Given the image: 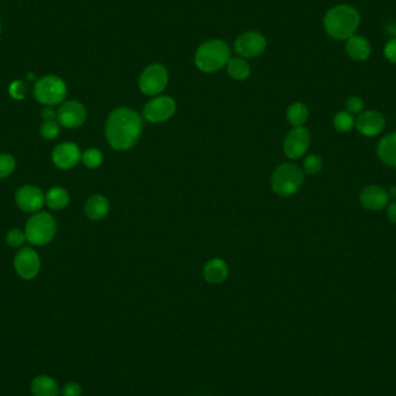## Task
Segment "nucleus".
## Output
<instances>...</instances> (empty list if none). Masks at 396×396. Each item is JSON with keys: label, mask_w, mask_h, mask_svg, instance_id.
I'll use <instances>...</instances> for the list:
<instances>
[{"label": "nucleus", "mask_w": 396, "mask_h": 396, "mask_svg": "<svg viewBox=\"0 0 396 396\" xmlns=\"http://www.w3.org/2000/svg\"><path fill=\"white\" fill-rule=\"evenodd\" d=\"M143 131L140 115L130 108L115 109L107 120L106 137L110 146L118 151L131 148Z\"/></svg>", "instance_id": "nucleus-1"}, {"label": "nucleus", "mask_w": 396, "mask_h": 396, "mask_svg": "<svg viewBox=\"0 0 396 396\" xmlns=\"http://www.w3.org/2000/svg\"><path fill=\"white\" fill-rule=\"evenodd\" d=\"M360 26V14L351 5H338L330 8L323 18V27L328 36L346 41L356 34Z\"/></svg>", "instance_id": "nucleus-2"}, {"label": "nucleus", "mask_w": 396, "mask_h": 396, "mask_svg": "<svg viewBox=\"0 0 396 396\" xmlns=\"http://www.w3.org/2000/svg\"><path fill=\"white\" fill-rule=\"evenodd\" d=\"M231 58V49L223 40L206 41L195 54V64L197 69L206 74H213L228 65Z\"/></svg>", "instance_id": "nucleus-3"}, {"label": "nucleus", "mask_w": 396, "mask_h": 396, "mask_svg": "<svg viewBox=\"0 0 396 396\" xmlns=\"http://www.w3.org/2000/svg\"><path fill=\"white\" fill-rule=\"evenodd\" d=\"M304 184V173L298 166L283 164L272 175V190L280 197H289L296 194Z\"/></svg>", "instance_id": "nucleus-4"}, {"label": "nucleus", "mask_w": 396, "mask_h": 396, "mask_svg": "<svg viewBox=\"0 0 396 396\" xmlns=\"http://www.w3.org/2000/svg\"><path fill=\"white\" fill-rule=\"evenodd\" d=\"M26 238L32 245L43 246L52 241L56 234V221L48 212L30 217L26 224Z\"/></svg>", "instance_id": "nucleus-5"}, {"label": "nucleus", "mask_w": 396, "mask_h": 396, "mask_svg": "<svg viewBox=\"0 0 396 396\" xmlns=\"http://www.w3.org/2000/svg\"><path fill=\"white\" fill-rule=\"evenodd\" d=\"M67 88L64 81L57 76H45L38 79L34 86V96L45 106H56L65 99Z\"/></svg>", "instance_id": "nucleus-6"}, {"label": "nucleus", "mask_w": 396, "mask_h": 396, "mask_svg": "<svg viewBox=\"0 0 396 396\" xmlns=\"http://www.w3.org/2000/svg\"><path fill=\"white\" fill-rule=\"evenodd\" d=\"M169 80L168 71L162 64H151L140 77V92L148 96L162 94Z\"/></svg>", "instance_id": "nucleus-7"}, {"label": "nucleus", "mask_w": 396, "mask_h": 396, "mask_svg": "<svg viewBox=\"0 0 396 396\" xmlns=\"http://www.w3.org/2000/svg\"><path fill=\"white\" fill-rule=\"evenodd\" d=\"M265 49L267 38L263 36V34L255 30L241 34L234 42V52L238 54L239 57L245 59L258 57L263 54Z\"/></svg>", "instance_id": "nucleus-8"}, {"label": "nucleus", "mask_w": 396, "mask_h": 396, "mask_svg": "<svg viewBox=\"0 0 396 396\" xmlns=\"http://www.w3.org/2000/svg\"><path fill=\"white\" fill-rule=\"evenodd\" d=\"M176 102L170 96H159L150 100L145 104L143 116L146 121L152 123H162L168 121L175 114Z\"/></svg>", "instance_id": "nucleus-9"}, {"label": "nucleus", "mask_w": 396, "mask_h": 396, "mask_svg": "<svg viewBox=\"0 0 396 396\" xmlns=\"http://www.w3.org/2000/svg\"><path fill=\"white\" fill-rule=\"evenodd\" d=\"M311 145V135L304 126H294L284 140V153L290 159H299L307 152Z\"/></svg>", "instance_id": "nucleus-10"}, {"label": "nucleus", "mask_w": 396, "mask_h": 396, "mask_svg": "<svg viewBox=\"0 0 396 396\" xmlns=\"http://www.w3.org/2000/svg\"><path fill=\"white\" fill-rule=\"evenodd\" d=\"M87 118V111L79 101H67L59 107L57 120L59 124L69 129L79 128Z\"/></svg>", "instance_id": "nucleus-11"}, {"label": "nucleus", "mask_w": 396, "mask_h": 396, "mask_svg": "<svg viewBox=\"0 0 396 396\" xmlns=\"http://www.w3.org/2000/svg\"><path fill=\"white\" fill-rule=\"evenodd\" d=\"M40 267V257L32 248H22L15 256V272L21 278L33 279L36 277Z\"/></svg>", "instance_id": "nucleus-12"}, {"label": "nucleus", "mask_w": 396, "mask_h": 396, "mask_svg": "<svg viewBox=\"0 0 396 396\" xmlns=\"http://www.w3.org/2000/svg\"><path fill=\"white\" fill-rule=\"evenodd\" d=\"M15 202L22 211L36 212L43 208L45 196L40 188L23 186L15 194Z\"/></svg>", "instance_id": "nucleus-13"}, {"label": "nucleus", "mask_w": 396, "mask_h": 396, "mask_svg": "<svg viewBox=\"0 0 396 396\" xmlns=\"http://www.w3.org/2000/svg\"><path fill=\"white\" fill-rule=\"evenodd\" d=\"M385 118L375 110H367L360 113L355 121L357 130L365 137H375L385 129Z\"/></svg>", "instance_id": "nucleus-14"}, {"label": "nucleus", "mask_w": 396, "mask_h": 396, "mask_svg": "<svg viewBox=\"0 0 396 396\" xmlns=\"http://www.w3.org/2000/svg\"><path fill=\"white\" fill-rule=\"evenodd\" d=\"M81 152L74 143L59 144L52 151V162L58 168H74L80 162Z\"/></svg>", "instance_id": "nucleus-15"}, {"label": "nucleus", "mask_w": 396, "mask_h": 396, "mask_svg": "<svg viewBox=\"0 0 396 396\" xmlns=\"http://www.w3.org/2000/svg\"><path fill=\"white\" fill-rule=\"evenodd\" d=\"M388 191L379 186H367L360 195V202L363 208L370 211H379L388 204Z\"/></svg>", "instance_id": "nucleus-16"}, {"label": "nucleus", "mask_w": 396, "mask_h": 396, "mask_svg": "<svg viewBox=\"0 0 396 396\" xmlns=\"http://www.w3.org/2000/svg\"><path fill=\"white\" fill-rule=\"evenodd\" d=\"M346 55L356 62H364L370 57L372 52L370 41L362 35H353L346 40L345 43Z\"/></svg>", "instance_id": "nucleus-17"}, {"label": "nucleus", "mask_w": 396, "mask_h": 396, "mask_svg": "<svg viewBox=\"0 0 396 396\" xmlns=\"http://www.w3.org/2000/svg\"><path fill=\"white\" fill-rule=\"evenodd\" d=\"M204 278L209 284H221L228 278V267L221 258H212L208 261L204 267Z\"/></svg>", "instance_id": "nucleus-18"}, {"label": "nucleus", "mask_w": 396, "mask_h": 396, "mask_svg": "<svg viewBox=\"0 0 396 396\" xmlns=\"http://www.w3.org/2000/svg\"><path fill=\"white\" fill-rule=\"evenodd\" d=\"M377 153L385 165L396 168V132L389 133L379 142Z\"/></svg>", "instance_id": "nucleus-19"}, {"label": "nucleus", "mask_w": 396, "mask_h": 396, "mask_svg": "<svg viewBox=\"0 0 396 396\" xmlns=\"http://www.w3.org/2000/svg\"><path fill=\"white\" fill-rule=\"evenodd\" d=\"M110 204L104 196L101 195H94L92 197L88 198L86 206H85V212L86 216L92 220H101L106 218L109 213Z\"/></svg>", "instance_id": "nucleus-20"}, {"label": "nucleus", "mask_w": 396, "mask_h": 396, "mask_svg": "<svg viewBox=\"0 0 396 396\" xmlns=\"http://www.w3.org/2000/svg\"><path fill=\"white\" fill-rule=\"evenodd\" d=\"M33 396H58L59 387L55 379L49 375H38L30 385Z\"/></svg>", "instance_id": "nucleus-21"}, {"label": "nucleus", "mask_w": 396, "mask_h": 396, "mask_svg": "<svg viewBox=\"0 0 396 396\" xmlns=\"http://www.w3.org/2000/svg\"><path fill=\"white\" fill-rule=\"evenodd\" d=\"M228 72L235 80H246L250 76V65L242 57H233L228 60Z\"/></svg>", "instance_id": "nucleus-22"}, {"label": "nucleus", "mask_w": 396, "mask_h": 396, "mask_svg": "<svg viewBox=\"0 0 396 396\" xmlns=\"http://www.w3.org/2000/svg\"><path fill=\"white\" fill-rule=\"evenodd\" d=\"M70 202V196L64 188L54 187L45 195V203L52 210H62Z\"/></svg>", "instance_id": "nucleus-23"}, {"label": "nucleus", "mask_w": 396, "mask_h": 396, "mask_svg": "<svg viewBox=\"0 0 396 396\" xmlns=\"http://www.w3.org/2000/svg\"><path fill=\"white\" fill-rule=\"evenodd\" d=\"M286 116H287V121L290 122L294 126H302L307 122L309 113H308L307 107L305 106L304 103L296 102L289 107Z\"/></svg>", "instance_id": "nucleus-24"}, {"label": "nucleus", "mask_w": 396, "mask_h": 396, "mask_svg": "<svg viewBox=\"0 0 396 396\" xmlns=\"http://www.w3.org/2000/svg\"><path fill=\"white\" fill-rule=\"evenodd\" d=\"M81 159L87 168L96 169L101 166L103 162V155L96 148H88L81 154Z\"/></svg>", "instance_id": "nucleus-25"}, {"label": "nucleus", "mask_w": 396, "mask_h": 396, "mask_svg": "<svg viewBox=\"0 0 396 396\" xmlns=\"http://www.w3.org/2000/svg\"><path fill=\"white\" fill-rule=\"evenodd\" d=\"M334 126L338 131L349 132L355 126V118L348 111H340L334 118Z\"/></svg>", "instance_id": "nucleus-26"}, {"label": "nucleus", "mask_w": 396, "mask_h": 396, "mask_svg": "<svg viewBox=\"0 0 396 396\" xmlns=\"http://www.w3.org/2000/svg\"><path fill=\"white\" fill-rule=\"evenodd\" d=\"M15 159L10 154H0V179L11 175L15 169Z\"/></svg>", "instance_id": "nucleus-27"}, {"label": "nucleus", "mask_w": 396, "mask_h": 396, "mask_svg": "<svg viewBox=\"0 0 396 396\" xmlns=\"http://www.w3.org/2000/svg\"><path fill=\"white\" fill-rule=\"evenodd\" d=\"M322 159L320 158L319 155L312 154L305 159L304 170L308 175H316L322 169Z\"/></svg>", "instance_id": "nucleus-28"}, {"label": "nucleus", "mask_w": 396, "mask_h": 396, "mask_svg": "<svg viewBox=\"0 0 396 396\" xmlns=\"http://www.w3.org/2000/svg\"><path fill=\"white\" fill-rule=\"evenodd\" d=\"M27 91H28L27 85L22 80L13 81V82L10 85V87H8V93H10V96L15 100L25 99Z\"/></svg>", "instance_id": "nucleus-29"}, {"label": "nucleus", "mask_w": 396, "mask_h": 396, "mask_svg": "<svg viewBox=\"0 0 396 396\" xmlns=\"http://www.w3.org/2000/svg\"><path fill=\"white\" fill-rule=\"evenodd\" d=\"M26 233H23L20 230H12L6 235V242L10 246L14 247V248L21 247L26 242Z\"/></svg>", "instance_id": "nucleus-30"}, {"label": "nucleus", "mask_w": 396, "mask_h": 396, "mask_svg": "<svg viewBox=\"0 0 396 396\" xmlns=\"http://www.w3.org/2000/svg\"><path fill=\"white\" fill-rule=\"evenodd\" d=\"M41 135L45 140H55L59 135V126L55 121L44 122L41 126Z\"/></svg>", "instance_id": "nucleus-31"}, {"label": "nucleus", "mask_w": 396, "mask_h": 396, "mask_svg": "<svg viewBox=\"0 0 396 396\" xmlns=\"http://www.w3.org/2000/svg\"><path fill=\"white\" fill-rule=\"evenodd\" d=\"M346 111L349 114L351 115H360V113H363L364 109V101L360 96H350L348 100H346Z\"/></svg>", "instance_id": "nucleus-32"}, {"label": "nucleus", "mask_w": 396, "mask_h": 396, "mask_svg": "<svg viewBox=\"0 0 396 396\" xmlns=\"http://www.w3.org/2000/svg\"><path fill=\"white\" fill-rule=\"evenodd\" d=\"M384 55L388 62L396 64V38H389L386 42Z\"/></svg>", "instance_id": "nucleus-33"}, {"label": "nucleus", "mask_w": 396, "mask_h": 396, "mask_svg": "<svg viewBox=\"0 0 396 396\" xmlns=\"http://www.w3.org/2000/svg\"><path fill=\"white\" fill-rule=\"evenodd\" d=\"M63 396H81L82 388L77 382H69L62 389Z\"/></svg>", "instance_id": "nucleus-34"}, {"label": "nucleus", "mask_w": 396, "mask_h": 396, "mask_svg": "<svg viewBox=\"0 0 396 396\" xmlns=\"http://www.w3.org/2000/svg\"><path fill=\"white\" fill-rule=\"evenodd\" d=\"M42 118L45 120V122L54 121L55 118H57V113H55V110L52 109V107H45L42 110Z\"/></svg>", "instance_id": "nucleus-35"}, {"label": "nucleus", "mask_w": 396, "mask_h": 396, "mask_svg": "<svg viewBox=\"0 0 396 396\" xmlns=\"http://www.w3.org/2000/svg\"><path fill=\"white\" fill-rule=\"evenodd\" d=\"M387 217L392 221L393 224H396V201L390 203L387 208Z\"/></svg>", "instance_id": "nucleus-36"}, {"label": "nucleus", "mask_w": 396, "mask_h": 396, "mask_svg": "<svg viewBox=\"0 0 396 396\" xmlns=\"http://www.w3.org/2000/svg\"><path fill=\"white\" fill-rule=\"evenodd\" d=\"M386 32L390 36V38H396V22H388V25L386 27Z\"/></svg>", "instance_id": "nucleus-37"}, {"label": "nucleus", "mask_w": 396, "mask_h": 396, "mask_svg": "<svg viewBox=\"0 0 396 396\" xmlns=\"http://www.w3.org/2000/svg\"><path fill=\"white\" fill-rule=\"evenodd\" d=\"M388 196L392 198V199H394V201H396V186L389 189Z\"/></svg>", "instance_id": "nucleus-38"}, {"label": "nucleus", "mask_w": 396, "mask_h": 396, "mask_svg": "<svg viewBox=\"0 0 396 396\" xmlns=\"http://www.w3.org/2000/svg\"><path fill=\"white\" fill-rule=\"evenodd\" d=\"M0 33H1V26H0Z\"/></svg>", "instance_id": "nucleus-39"}]
</instances>
